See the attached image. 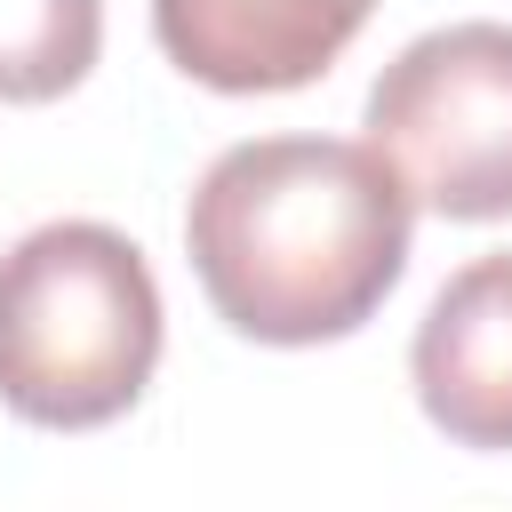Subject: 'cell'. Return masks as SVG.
<instances>
[{
  "label": "cell",
  "mask_w": 512,
  "mask_h": 512,
  "mask_svg": "<svg viewBox=\"0 0 512 512\" xmlns=\"http://www.w3.org/2000/svg\"><path fill=\"white\" fill-rule=\"evenodd\" d=\"M376 0H152L160 56L224 96H280L320 80Z\"/></svg>",
  "instance_id": "277c9868"
},
{
  "label": "cell",
  "mask_w": 512,
  "mask_h": 512,
  "mask_svg": "<svg viewBox=\"0 0 512 512\" xmlns=\"http://www.w3.org/2000/svg\"><path fill=\"white\" fill-rule=\"evenodd\" d=\"M368 144L416 208L448 224L512 216V24L408 40L368 88Z\"/></svg>",
  "instance_id": "3957f363"
},
{
  "label": "cell",
  "mask_w": 512,
  "mask_h": 512,
  "mask_svg": "<svg viewBox=\"0 0 512 512\" xmlns=\"http://www.w3.org/2000/svg\"><path fill=\"white\" fill-rule=\"evenodd\" d=\"M416 200L344 136H256L208 160L184 208L192 272L256 344H336L408 272Z\"/></svg>",
  "instance_id": "6da1fadb"
},
{
  "label": "cell",
  "mask_w": 512,
  "mask_h": 512,
  "mask_svg": "<svg viewBox=\"0 0 512 512\" xmlns=\"http://www.w3.org/2000/svg\"><path fill=\"white\" fill-rule=\"evenodd\" d=\"M160 368V288L128 232L40 224L0 256V408L48 432H96Z\"/></svg>",
  "instance_id": "7a4b0ae2"
},
{
  "label": "cell",
  "mask_w": 512,
  "mask_h": 512,
  "mask_svg": "<svg viewBox=\"0 0 512 512\" xmlns=\"http://www.w3.org/2000/svg\"><path fill=\"white\" fill-rule=\"evenodd\" d=\"M104 0H0V104H48L88 80Z\"/></svg>",
  "instance_id": "8992f818"
},
{
  "label": "cell",
  "mask_w": 512,
  "mask_h": 512,
  "mask_svg": "<svg viewBox=\"0 0 512 512\" xmlns=\"http://www.w3.org/2000/svg\"><path fill=\"white\" fill-rule=\"evenodd\" d=\"M408 376L456 448H512V248L448 272L416 320Z\"/></svg>",
  "instance_id": "5b68a950"
}]
</instances>
